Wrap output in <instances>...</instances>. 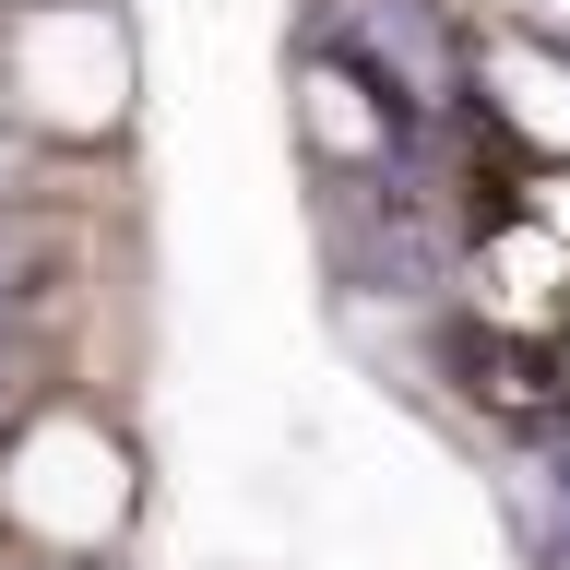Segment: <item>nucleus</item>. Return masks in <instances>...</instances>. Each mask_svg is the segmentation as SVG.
<instances>
[{"label":"nucleus","mask_w":570,"mask_h":570,"mask_svg":"<svg viewBox=\"0 0 570 570\" xmlns=\"http://www.w3.org/2000/svg\"><path fill=\"white\" fill-rule=\"evenodd\" d=\"M0 499H12V523L36 534V547H60V559H96L107 534L131 523V452L107 440L96 416H36L24 440H12V475H0Z\"/></svg>","instance_id":"2"},{"label":"nucleus","mask_w":570,"mask_h":570,"mask_svg":"<svg viewBox=\"0 0 570 570\" xmlns=\"http://www.w3.org/2000/svg\"><path fill=\"white\" fill-rule=\"evenodd\" d=\"M60 570H71V559H60Z\"/></svg>","instance_id":"4"},{"label":"nucleus","mask_w":570,"mask_h":570,"mask_svg":"<svg viewBox=\"0 0 570 570\" xmlns=\"http://www.w3.org/2000/svg\"><path fill=\"white\" fill-rule=\"evenodd\" d=\"M0 96L48 142H107L131 119V96H142L131 24H119L107 0H24L12 36H0Z\"/></svg>","instance_id":"1"},{"label":"nucleus","mask_w":570,"mask_h":570,"mask_svg":"<svg viewBox=\"0 0 570 570\" xmlns=\"http://www.w3.org/2000/svg\"><path fill=\"white\" fill-rule=\"evenodd\" d=\"M12 12H24V0H12Z\"/></svg>","instance_id":"3"}]
</instances>
